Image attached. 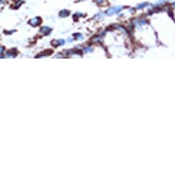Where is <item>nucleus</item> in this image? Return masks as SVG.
I'll return each mask as SVG.
<instances>
[{
	"label": "nucleus",
	"instance_id": "obj_8",
	"mask_svg": "<svg viewBox=\"0 0 175 175\" xmlns=\"http://www.w3.org/2000/svg\"><path fill=\"white\" fill-rule=\"evenodd\" d=\"M104 16H105V13H99V14L96 15V19H101V18H104Z\"/></svg>",
	"mask_w": 175,
	"mask_h": 175
},
{
	"label": "nucleus",
	"instance_id": "obj_1",
	"mask_svg": "<svg viewBox=\"0 0 175 175\" xmlns=\"http://www.w3.org/2000/svg\"><path fill=\"white\" fill-rule=\"evenodd\" d=\"M123 8H124V6H117L110 7V8L107 9L106 15L111 16V15H114V14H117V13H119L121 10H123Z\"/></svg>",
	"mask_w": 175,
	"mask_h": 175
},
{
	"label": "nucleus",
	"instance_id": "obj_13",
	"mask_svg": "<svg viewBox=\"0 0 175 175\" xmlns=\"http://www.w3.org/2000/svg\"><path fill=\"white\" fill-rule=\"evenodd\" d=\"M78 1H85V0H78Z\"/></svg>",
	"mask_w": 175,
	"mask_h": 175
},
{
	"label": "nucleus",
	"instance_id": "obj_11",
	"mask_svg": "<svg viewBox=\"0 0 175 175\" xmlns=\"http://www.w3.org/2000/svg\"><path fill=\"white\" fill-rule=\"evenodd\" d=\"M96 2H97L98 4H101V3H103V2H104L105 0H96Z\"/></svg>",
	"mask_w": 175,
	"mask_h": 175
},
{
	"label": "nucleus",
	"instance_id": "obj_5",
	"mask_svg": "<svg viewBox=\"0 0 175 175\" xmlns=\"http://www.w3.org/2000/svg\"><path fill=\"white\" fill-rule=\"evenodd\" d=\"M64 43H65V41L63 40H59V41H55L52 42V44H54V46H58V45L62 46V45H64Z\"/></svg>",
	"mask_w": 175,
	"mask_h": 175
},
{
	"label": "nucleus",
	"instance_id": "obj_6",
	"mask_svg": "<svg viewBox=\"0 0 175 175\" xmlns=\"http://www.w3.org/2000/svg\"><path fill=\"white\" fill-rule=\"evenodd\" d=\"M148 6V3H142V4H139V5H138L137 6V8L138 9H142V8H144V7H146Z\"/></svg>",
	"mask_w": 175,
	"mask_h": 175
},
{
	"label": "nucleus",
	"instance_id": "obj_12",
	"mask_svg": "<svg viewBox=\"0 0 175 175\" xmlns=\"http://www.w3.org/2000/svg\"><path fill=\"white\" fill-rule=\"evenodd\" d=\"M72 41H73V39H72V38H70V39H68V41H69V42H71Z\"/></svg>",
	"mask_w": 175,
	"mask_h": 175
},
{
	"label": "nucleus",
	"instance_id": "obj_4",
	"mask_svg": "<svg viewBox=\"0 0 175 175\" xmlns=\"http://www.w3.org/2000/svg\"><path fill=\"white\" fill-rule=\"evenodd\" d=\"M69 14H70V11L69 10H66V9H63V10H62L61 12H60V17H62V18H64V17H68L69 16Z\"/></svg>",
	"mask_w": 175,
	"mask_h": 175
},
{
	"label": "nucleus",
	"instance_id": "obj_2",
	"mask_svg": "<svg viewBox=\"0 0 175 175\" xmlns=\"http://www.w3.org/2000/svg\"><path fill=\"white\" fill-rule=\"evenodd\" d=\"M41 19L40 18H34L29 21V23H30V25L32 26H38L41 23Z\"/></svg>",
	"mask_w": 175,
	"mask_h": 175
},
{
	"label": "nucleus",
	"instance_id": "obj_9",
	"mask_svg": "<svg viewBox=\"0 0 175 175\" xmlns=\"http://www.w3.org/2000/svg\"><path fill=\"white\" fill-rule=\"evenodd\" d=\"M5 51V48L4 47H2V46H0V54L1 53H3Z\"/></svg>",
	"mask_w": 175,
	"mask_h": 175
},
{
	"label": "nucleus",
	"instance_id": "obj_10",
	"mask_svg": "<svg viewBox=\"0 0 175 175\" xmlns=\"http://www.w3.org/2000/svg\"><path fill=\"white\" fill-rule=\"evenodd\" d=\"M84 51H86V52H87V51H92V48H86V49L84 50Z\"/></svg>",
	"mask_w": 175,
	"mask_h": 175
},
{
	"label": "nucleus",
	"instance_id": "obj_3",
	"mask_svg": "<svg viewBox=\"0 0 175 175\" xmlns=\"http://www.w3.org/2000/svg\"><path fill=\"white\" fill-rule=\"evenodd\" d=\"M41 33H43L44 35H48V34H50V31H51V29H50L49 27H43V28H41Z\"/></svg>",
	"mask_w": 175,
	"mask_h": 175
},
{
	"label": "nucleus",
	"instance_id": "obj_7",
	"mask_svg": "<svg viewBox=\"0 0 175 175\" xmlns=\"http://www.w3.org/2000/svg\"><path fill=\"white\" fill-rule=\"evenodd\" d=\"M75 37H77L76 39H77V40H79V41H80V40H81V41H82V40H83V35H81V34H75Z\"/></svg>",
	"mask_w": 175,
	"mask_h": 175
}]
</instances>
